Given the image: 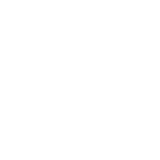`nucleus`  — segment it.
<instances>
[]
</instances>
